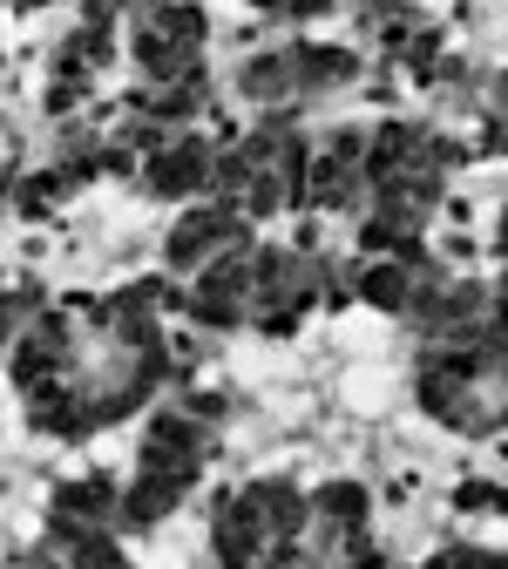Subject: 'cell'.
<instances>
[{"instance_id":"1","label":"cell","mask_w":508,"mask_h":569,"mask_svg":"<svg viewBox=\"0 0 508 569\" xmlns=\"http://www.w3.org/2000/svg\"><path fill=\"white\" fill-rule=\"evenodd\" d=\"M203 41H210V21L203 8L190 0H157V8H142L136 28H129V54L150 82H183L203 68Z\"/></svg>"},{"instance_id":"2","label":"cell","mask_w":508,"mask_h":569,"mask_svg":"<svg viewBox=\"0 0 508 569\" xmlns=\"http://www.w3.org/2000/svg\"><path fill=\"white\" fill-rule=\"evenodd\" d=\"M210 177H217V150L190 129H170L157 150L142 157V183L157 197H197V190H210Z\"/></svg>"},{"instance_id":"3","label":"cell","mask_w":508,"mask_h":569,"mask_svg":"<svg viewBox=\"0 0 508 569\" xmlns=\"http://www.w3.org/2000/svg\"><path fill=\"white\" fill-rule=\"evenodd\" d=\"M96 529H122V488L109 475H82V481H61L54 488V549L96 536Z\"/></svg>"},{"instance_id":"4","label":"cell","mask_w":508,"mask_h":569,"mask_svg":"<svg viewBox=\"0 0 508 569\" xmlns=\"http://www.w3.org/2000/svg\"><path fill=\"white\" fill-rule=\"evenodd\" d=\"M238 89L258 102V109H285V102H306V76H299V41L292 48H265L238 68Z\"/></svg>"},{"instance_id":"5","label":"cell","mask_w":508,"mask_h":569,"mask_svg":"<svg viewBox=\"0 0 508 569\" xmlns=\"http://www.w3.org/2000/svg\"><path fill=\"white\" fill-rule=\"evenodd\" d=\"M183 488H190V481H177V475L136 468V481L122 488V529H150V522H163V516L183 502Z\"/></svg>"},{"instance_id":"6","label":"cell","mask_w":508,"mask_h":569,"mask_svg":"<svg viewBox=\"0 0 508 569\" xmlns=\"http://www.w3.org/2000/svg\"><path fill=\"white\" fill-rule=\"evenodd\" d=\"M299 76H306V102L352 89L359 82V54L352 48H326V41H299Z\"/></svg>"},{"instance_id":"7","label":"cell","mask_w":508,"mask_h":569,"mask_svg":"<svg viewBox=\"0 0 508 569\" xmlns=\"http://www.w3.org/2000/svg\"><path fill=\"white\" fill-rule=\"evenodd\" d=\"M461 509H508V495L488 488V481H468V488H461Z\"/></svg>"},{"instance_id":"8","label":"cell","mask_w":508,"mask_h":569,"mask_svg":"<svg viewBox=\"0 0 508 569\" xmlns=\"http://www.w3.org/2000/svg\"><path fill=\"white\" fill-rule=\"evenodd\" d=\"M420 569H481V549H448V556H434Z\"/></svg>"},{"instance_id":"9","label":"cell","mask_w":508,"mask_h":569,"mask_svg":"<svg viewBox=\"0 0 508 569\" xmlns=\"http://www.w3.org/2000/svg\"><path fill=\"white\" fill-rule=\"evenodd\" d=\"M332 14V0H285V21H319Z\"/></svg>"},{"instance_id":"10","label":"cell","mask_w":508,"mask_h":569,"mask_svg":"<svg viewBox=\"0 0 508 569\" xmlns=\"http://www.w3.org/2000/svg\"><path fill=\"white\" fill-rule=\"evenodd\" d=\"M251 8H258V14H285V0H251Z\"/></svg>"},{"instance_id":"11","label":"cell","mask_w":508,"mask_h":569,"mask_svg":"<svg viewBox=\"0 0 508 569\" xmlns=\"http://www.w3.org/2000/svg\"><path fill=\"white\" fill-rule=\"evenodd\" d=\"M501 258H508V210H501Z\"/></svg>"},{"instance_id":"12","label":"cell","mask_w":508,"mask_h":569,"mask_svg":"<svg viewBox=\"0 0 508 569\" xmlns=\"http://www.w3.org/2000/svg\"><path fill=\"white\" fill-rule=\"evenodd\" d=\"M14 8H48V0H14Z\"/></svg>"}]
</instances>
